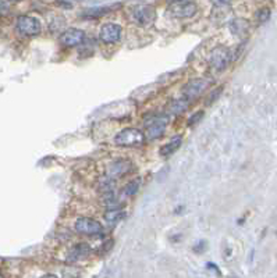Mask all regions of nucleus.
<instances>
[{"label": "nucleus", "instance_id": "15", "mask_svg": "<svg viewBox=\"0 0 277 278\" xmlns=\"http://www.w3.org/2000/svg\"><path fill=\"white\" fill-rule=\"evenodd\" d=\"M181 142H183V138L180 137V135L174 137L172 141L169 142V143H166L165 146L161 147V154L163 156V157H167V156L173 154V153L177 150L178 147L181 146Z\"/></svg>", "mask_w": 277, "mask_h": 278}, {"label": "nucleus", "instance_id": "12", "mask_svg": "<svg viewBox=\"0 0 277 278\" xmlns=\"http://www.w3.org/2000/svg\"><path fill=\"white\" fill-rule=\"evenodd\" d=\"M120 3H117L114 6H105V7H92V9H88L83 13L84 18H98V17L106 16L107 13L116 10L117 7H120Z\"/></svg>", "mask_w": 277, "mask_h": 278}, {"label": "nucleus", "instance_id": "9", "mask_svg": "<svg viewBox=\"0 0 277 278\" xmlns=\"http://www.w3.org/2000/svg\"><path fill=\"white\" fill-rule=\"evenodd\" d=\"M84 39H85V32L83 29L70 28L60 35V44L66 48H74L83 44Z\"/></svg>", "mask_w": 277, "mask_h": 278}, {"label": "nucleus", "instance_id": "6", "mask_svg": "<svg viewBox=\"0 0 277 278\" xmlns=\"http://www.w3.org/2000/svg\"><path fill=\"white\" fill-rule=\"evenodd\" d=\"M209 84H211V81H208L205 78H196V80H192V81H189L188 84H185V87L183 88V96L185 98V100L198 98L200 95H202V93L208 89Z\"/></svg>", "mask_w": 277, "mask_h": 278}, {"label": "nucleus", "instance_id": "1", "mask_svg": "<svg viewBox=\"0 0 277 278\" xmlns=\"http://www.w3.org/2000/svg\"><path fill=\"white\" fill-rule=\"evenodd\" d=\"M145 142V134L137 128H126L116 135L114 143L118 146H139Z\"/></svg>", "mask_w": 277, "mask_h": 278}, {"label": "nucleus", "instance_id": "18", "mask_svg": "<svg viewBox=\"0 0 277 278\" xmlns=\"http://www.w3.org/2000/svg\"><path fill=\"white\" fill-rule=\"evenodd\" d=\"M139 186H141V180H139V178H137V180H133L131 182H128L127 186L124 188L123 193H124L126 196H134V195L138 192Z\"/></svg>", "mask_w": 277, "mask_h": 278}, {"label": "nucleus", "instance_id": "14", "mask_svg": "<svg viewBox=\"0 0 277 278\" xmlns=\"http://www.w3.org/2000/svg\"><path fill=\"white\" fill-rule=\"evenodd\" d=\"M248 22L243 20V18H235L233 21L230 22V29L233 31V33H235L237 36H245L248 33Z\"/></svg>", "mask_w": 277, "mask_h": 278}, {"label": "nucleus", "instance_id": "19", "mask_svg": "<svg viewBox=\"0 0 277 278\" xmlns=\"http://www.w3.org/2000/svg\"><path fill=\"white\" fill-rule=\"evenodd\" d=\"M256 18L259 20V22H265L270 18V10L269 9H262L256 13Z\"/></svg>", "mask_w": 277, "mask_h": 278}, {"label": "nucleus", "instance_id": "10", "mask_svg": "<svg viewBox=\"0 0 277 278\" xmlns=\"http://www.w3.org/2000/svg\"><path fill=\"white\" fill-rule=\"evenodd\" d=\"M130 170H131V163L128 160L117 158V160L111 162L107 166V169H106V177H109V178H118V177H123L124 174H127Z\"/></svg>", "mask_w": 277, "mask_h": 278}, {"label": "nucleus", "instance_id": "11", "mask_svg": "<svg viewBox=\"0 0 277 278\" xmlns=\"http://www.w3.org/2000/svg\"><path fill=\"white\" fill-rule=\"evenodd\" d=\"M166 126H167V120L166 118H155L148 124L146 127V138L149 141H155L157 138H161L165 131H166Z\"/></svg>", "mask_w": 277, "mask_h": 278}, {"label": "nucleus", "instance_id": "22", "mask_svg": "<svg viewBox=\"0 0 277 278\" xmlns=\"http://www.w3.org/2000/svg\"><path fill=\"white\" fill-rule=\"evenodd\" d=\"M212 3L216 6V7H224L231 3V0H212Z\"/></svg>", "mask_w": 277, "mask_h": 278}, {"label": "nucleus", "instance_id": "24", "mask_svg": "<svg viewBox=\"0 0 277 278\" xmlns=\"http://www.w3.org/2000/svg\"><path fill=\"white\" fill-rule=\"evenodd\" d=\"M170 3H176V2H181V0H169Z\"/></svg>", "mask_w": 277, "mask_h": 278}, {"label": "nucleus", "instance_id": "4", "mask_svg": "<svg viewBox=\"0 0 277 278\" xmlns=\"http://www.w3.org/2000/svg\"><path fill=\"white\" fill-rule=\"evenodd\" d=\"M133 20L139 25L148 27L150 24H153L156 20V10L149 5H141L134 7L133 10Z\"/></svg>", "mask_w": 277, "mask_h": 278}, {"label": "nucleus", "instance_id": "7", "mask_svg": "<svg viewBox=\"0 0 277 278\" xmlns=\"http://www.w3.org/2000/svg\"><path fill=\"white\" fill-rule=\"evenodd\" d=\"M198 10V7L194 2H176L170 6V14L176 18H189V17H194L195 13Z\"/></svg>", "mask_w": 277, "mask_h": 278}, {"label": "nucleus", "instance_id": "17", "mask_svg": "<svg viewBox=\"0 0 277 278\" xmlns=\"http://www.w3.org/2000/svg\"><path fill=\"white\" fill-rule=\"evenodd\" d=\"M188 107V102L184 100V99H177V100H173L170 106H169V111L173 113V114H180V113H184Z\"/></svg>", "mask_w": 277, "mask_h": 278}, {"label": "nucleus", "instance_id": "8", "mask_svg": "<svg viewBox=\"0 0 277 278\" xmlns=\"http://www.w3.org/2000/svg\"><path fill=\"white\" fill-rule=\"evenodd\" d=\"M120 36H122V27L117 25V24L109 22V24H105L103 27L100 28L99 38L103 44H116L117 41L120 39Z\"/></svg>", "mask_w": 277, "mask_h": 278}, {"label": "nucleus", "instance_id": "26", "mask_svg": "<svg viewBox=\"0 0 277 278\" xmlns=\"http://www.w3.org/2000/svg\"><path fill=\"white\" fill-rule=\"evenodd\" d=\"M0 278H3V275H2V274H0Z\"/></svg>", "mask_w": 277, "mask_h": 278}, {"label": "nucleus", "instance_id": "13", "mask_svg": "<svg viewBox=\"0 0 277 278\" xmlns=\"http://www.w3.org/2000/svg\"><path fill=\"white\" fill-rule=\"evenodd\" d=\"M89 246L85 245V244H80V245H75L72 248L70 253H68V260L70 262H75V260H80L83 257L88 256L89 253Z\"/></svg>", "mask_w": 277, "mask_h": 278}, {"label": "nucleus", "instance_id": "2", "mask_svg": "<svg viewBox=\"0 0 277 278\" xmlns=\"http://www.w3.org/2000/svg\"><path fill=\"white\" fill-rule=\"evenodd\" d=\"M230 61H231V52L224 46L215 48L209 56V66L216 71L224 70L230 64Z\"/></svg>", "mask_w": 277, "mask_h": 278}, {"label": "nucleus", "instance_id": "21", "mask_svg": "<svg viewBox=\"0 0 277 278\" xmlns=\"http://www.w3.org/2000/svg\"><path fill=\"white\" fill-rule=\"evenodd\" d=\"M9 3L6 0H0V16H5L9 13Z\"/></svg>", "mask_w": 277, "mask_h": 278}, {"label": "nucleus", "instance_id": "3", "mask_svg": "<svg viewBox=\"0 0 277 278\" xmlns=\"http://www.w3.org/2000/svg\"><path fill=\"white\" fill-rule=\"evenodd\" d=\"M17 29L25 36H35L41 32V22L38 18L31 16H20L17 18Z\"/></svg>", "mask_w": 277, "mask_h": 278}, {"label": "nucleus", "instance_id": "23", "mask_svg": "<svg viewBox=\"0 0 277 278\" xmlns=\"http://www.w3.org/2000/svg\"><path fill=\"white\" fill-rule=\"evenodd\" d=\"M41 278H57L56 275H53V274H46V275H44V277Z\"/></svg>", "mask_w": 277, "mask_h": 278}, {"label": "nucleus", "instance_id": "5", "mask_svg": "<svg viewBox=\"0 0 277 278\" xmlns=\"http://www.w3.org/2000/svg\"><path fill=\"white\" fill-rule=\"evenodd\" d=\"M74 228L78 234L83 235H99L103 231V227L99 221L89 217H80L74 224Z\"/></svg>", "mask_w": 277, "mask_h": 278}, {"label": "nucleus", "instance_id": "16", "mask_svg": "<svg viewBox=\"0 0 277 278\" xmlns=\"http://www.w3.org/2000/svg\"><path fill=\"white\" fill-rule=\"evenodd\" d=\"M124 217H126V213L123 210H118V209H110L109 212L105 213V220L109 225H116Z\"/></svg>", "mask_w": 277, "mask_h": 278}, {"label": "nucleus", "instance_id": "20", "mask_svg": "<svg viewBox=\"0 0 277 278\" xmlns=\"http://www.w3.org/2000/svg\"><path fill=\"white\" fill-rule=\"evenodd\" d=\"M202 117H204V111H198V113H195V114L189 118L188 124L189 126H194V124H196L198 121L202 120Z\"/></svg>", "mask_w": 277, "mask_h": 278}, {"label": "nucleus", "instance_id": "25", "mask_svg": "<svg viewBox=\"0 0 277 278\" xmlns=\"http://www.w3.org/2000/svg\"><path fill=\"white\" fill-rule=\"evenodd\" d=\"M9 2H20V0H9Z\"/></svg>", "mask_w": 277, "mask_h": 278}]
</instances>
